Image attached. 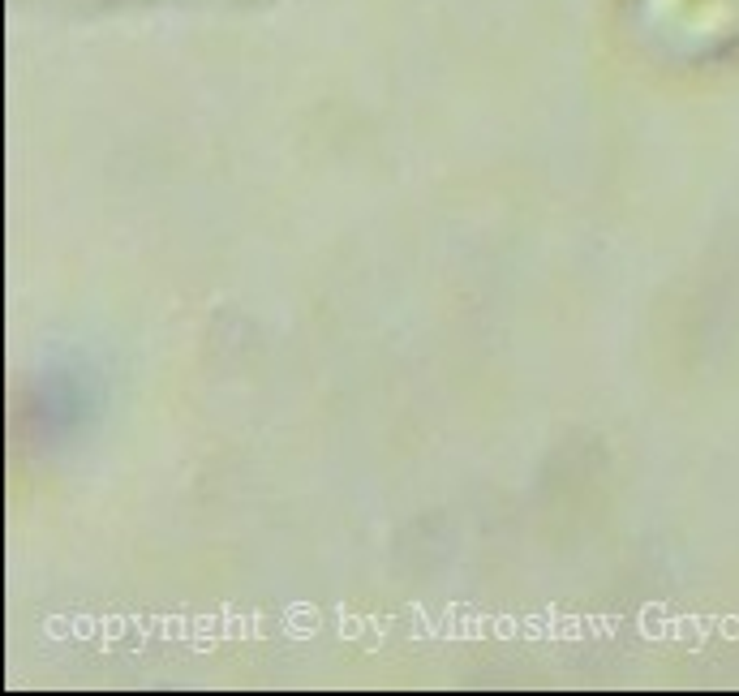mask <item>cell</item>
I'll list each match as a JSON object with an SVG mask.
<instances>
[{
  "mask_svg": "<svg viewBox=\"0 0 739 696\" xmlns=\"http://www.w3.org/2000/svg\"><path fill=\"white\" fill-rule=\"evenodd\" d=\"M697 35L714 48H739V0H697Z\"/></svg>",
  "mask_w": 739,
  "mask_h": 696,
  "instance_id": "6da1fadb",
  "label": "cell"
}]
</instances>
